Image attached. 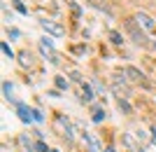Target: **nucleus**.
I'll use <instances>...</instances> for the list:
<instances>
[{"label": "nucleus", "instance_id": "f257e3e1", "mask_svg": "<svg viewBox=\"0 0 156 152\" xmlns=\"http://www.w3.org/2000/svg\"><path fill=\"white\" fill-rule=\"evenodd\" d=\"M126 31L130 33V38H133V42L140 47H149V40H147V35H144L142 28H137L135 19H126Z\"/></svg>", "mask_w": 156, "mask_h": 152}, {"label": "nucleus", "instance_id": "f03ea898", "mask_svg": "<svg viewBox=\"0 0 156 152\" xmlns=\"http://www.w3.org/2000/svg\"><path fill=\"white\" fill-rule=\"evenodd\" d=\"M112 91H114V96L121 98V101H126L130 96V87L126 84L124 75H114V77H112Z\"/></svg>", "mask_w": 156, "mask_h": 152}, {"label": "nucleus", "instance_id": "7ed1b4c3", "mask_svg": "<svg viewBox=\"0 0 156 152\" xmlns=\"http://www.w3.org/2000/svg\"><path fill=\"white\" fill-rule=\"evenodd\" d=\"M124 75H128V80H130V82H135V84L149 87V80L144 77V73H140V70H137V68H133V66L124 68Z\"/></svg>", "mask_w": 156, "mask_h": 152}, {"label": "nucleus", "instance_id": "20e7f679", "mask_svg": "<svg viewBox=\"0 0 156 152\" xmlns=\"http://www.w3.org/2000/svg\"><path fill=\"white\" fill-rule=\"evenodd\" d=\"M40 24H42V28H44L47 33L56 35V38H61V35H65V28L61 26V24H56V21H51V19H44V21H40Z\"/></svg>", "mask_w": 156, "mask_h": 152}, {"label": "nucleus", "instance_id": "39448f33", "mask_svg": "<svg viewBox=\"0 0 156 152\" xmlns=\"http://www.w3.org/2000/svg\"><path fill=\"white\" fill-rule=\"evenodd\" d=\"M54 124H56V129H61V131H63V136H65L68 140H72V124L63 117V115H58V117L54 119Z\"/></svg>", "mask_w": 156, "mask_h": 152}, {"label": "nucleus", "instance_id": "423d86ee", "mask_svg": "<svg viewBox=\"0 0 156 152\" xmlns=\"http://www.w3.org/2000/svg\"><path fill=\"white\" fill-rule=\"evenodd\" d=\"M133 19H135V21H137V24H140L142 28H147V31H156V24H154V19H151V17H147L144 12H137L135 17H133Z\"/></svg>", "mask_w": 156, "mask_h": 152}, {"label": "nucleus", "instance_id": "0eeeda50", "mask_svg": "<svg viewBox=\"0 0 156 152\" xmlns=\"http://www.w3.org/2000/svg\"><path fill=\"white\" fill-rule=\"evenodd\" d=\"M72 77L77 80V82H79V87H82V91H79V96H82V101H86V103H91V101H93V94H91V89H89V84H84V82H82V77H79L77 73L72 75Z\"/></svg>", "mask_w": 156, "mask_h": 152}, {"label": "nucleus", "instance_id": "6e6552de", "mask_svg": "<svg viewBox=\"0 0 156 152\" xmlns=\"http://www.w3.org/2000/svg\"><path fill=\"white\" fill-rule=\"evenodd\" d=\"M19 63L23 68H33V56H30V52H26V49H23V52H19Z\"/></svg>", "mask_w": 156, "mask_h": 152}, {"label": "nucleus", "instance_id": "1a4fd4ad", "mask_svg": "<svg viewBox=\"0 0 156 152\" xmlns=\"http://www.w3.org/2000/svg\"><path fill=\"white\" fill-rule=\"evenodd\" d=\"M16 108H19V117L23 119V122H30L33 119V110H28L23 103H16Z\"/></svg>", "mask_w": 156, "mask_h": 152}, {"label": "nucleus", "instance_id": "9d476101", "mask_svg": "<svg viewBox=\"0 0 156 152\" xmlns=\"http://www.w3.org/2000/svg\"><path fill=\"white\" fill-rule=\"evenodd\" d=\"M103 119H105V110L103 108H96V110H93V122L98 124V122H103Z\"/></svg>", "mask_w": 156, "mask_h": 152}, {"label": "nucleus", "instance_id": "9b49d317", "mask_svg": "<svg viewBox=\"0 0 156 152\" xmlns=\"http://www.w3.org/2000/svg\"><path fill=\"white\" fill-rule=\"evenodd\" d=\"M2 91H5V98H7V101H12V84H9V82H5V84H2Z\"/></svg>", "mask_w": 156, "mask_h": 152}, {"label": "nucleus", "instance_id": "f8f14e48", "mask_svg": "<svg viewBox=\"0 0 156 152\" xmlns=\"http://www.w3.org/2000/svg\"><path fill=\"white\" fill-rule=\"evenodd\" d=\"M110 38H112V42H114V45H121V42H124V40H121V35H119L117 31H112V33H110Z\"/></svg>", "mask_w": 156, "mask_h": 152}, {"label": "nucleus", "instance_id": "ddd939ff", "mask_svg": "<svg viewBox=\"0 0 156 152\" xmlns=\"http://www.w3.org/2000/svg\"><path fill=\"white\" fill-rule=\"evenodd\" d=\"M0 47H2V52H5V56H9V59L14 56V54H12V49H9V45H7V42H2Z\"/></svg>", "mask_w": 156, "mask_h": 152}, {"label": "nucleus", "instance_id": "4468645a", "mask_svg": "<svg viewBox=\"0 0 156 152\" xmlns=\"http://www.w3.org/2000/svg\"><path fill=\"white\" fill-rule=\"evenodd\" d=\"M119 110H124V113H130V106L126 103V101H121V98H119Z\"/></svg>", "mask_w": 156, "mask_h": 152}, {"label": "nucleus", "instance_id": "2eb2a0df", "mask_svg": "<svg viewBox=\"0 0 156 152\" xmlns=\"http://www.w3.org/2000/svg\"><path fill=\"white\" fill-rule=\"evenodd\" d=\"M56 87H58V89H65V87H68V80H63V77H56Z\"/></svg>", "mask_w": 156, "mask_h": 152}, {"label": "nucleus", "instance_id": "dca6fc26", "mask_svg": "<svg viewBox=\"0 0 156 152\" xmlns=\"http://www.w3.org/2000/svg\"><path fill=\"white\" fill-rule=\"evenodd\" d=\"M35 150H37V152H51V150H47L44 143H35Z\"/></svg>", "mask_w": 156, "mask_h": 152}, {"label": "nucleus", "instance_id": "f3484780", "mask_svg": "<svg viewBox=\"0 0 156 152\" xmlns=\"http://www.w3.org/2000/svg\"><path fill=\"white\" fill-rule=\"evenodd\" d=\"M151 133H154V136H151V140L156 143V129H151Z\"/></svg>", "mask_w": 156, "mask_h": 152}, {"label": "nucleus", "instance_id": "a211bd4d", "mask_svg": "<svg viewBox=\"0 0 156 152\" xmlns=\"http://www.w3.org/2000/svg\"><path fill=\"white\" fill-rule=\"evenodd\" d=\"M105 152H114V150H112V147H107V150H105Z\"/></svg>", "mask_w": 156, "mask_h": 152}, {"label": "nucleus", "instance_id": "6ab92c4d", "mask_svg": "<svg viewBox=\"0 0 156 152\" xmlns=\"http://www.w3.org/2000/svg\"><path fill=\"white\" fill-rule=\"evenodd\" d=\"M16 2H21V0H16Z\"/></svg>", "mask_w": 156, "mask_h": 152}, {"label": "nucleus", "instance_id": "aec40b11", "mask_svg": "<svg viewBox=\"0 0 156 152\" xmlns=\"http://www.w3.org/2000/svg\"><path fill=\"white\" fill-rule=\"evenodd\" d=\"M51 152H56V150H51Z\"/></svg>", "mask_w": 156, "mask_h": 152}, {"label": "nucleus", "instance_id": "412c9836", "mask_svg": "<svg viewBox=\"0 0 156 152\" xmlns=\"http://www.w3.org/2000/svg\"><path fill=\"white\" fill-rule=\"evenodd\" d=\"M154 33H156V31H154Z\"/></svg>", "mask_w": 156, "mask_h": 152}]
</instances>
